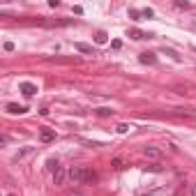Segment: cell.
<instances>
[{
  "mask_svg": "<svg viewBox=\"0 0 196 196\" xmlns=\"http://www.w3.org/2000/svg\"><path fill=\"white\" fill-rule=\"evenodd\" d=\"M69 182L71 185H92V182H97V173L88 166H71Z\"/></svg>",
  "mask_w": 196,
  "mask_h": 196,
  "instance_id": "cell-1",
  "label": "cell"
},
{
  "mask_svg": "<svg viewBox=\"0 0 196 196\" xmlns=\"http://www.w3.org/2000/svg\"><path fill=\"white\" fill-rule=\"evenodd\" d=\"M65 180H69V171H65L63 166L53 171V185H65Z\"/></svg>",
  "mask_w": 196,
  "mask_h": 196,
  "instance_id": "cell-2",
  "label": "cell"
},
{
  "mask_svg": "<svg viewBox=\"0 0 196 196\" xmlns=\"http://www.w3.org/2000/svg\"><path fill=\"white\" fill-rule=\"evenodd\" d=\"M18 90H21L26 97H32V95L37 92V85H35V83H30V81H23V83H18Z\"/></svg>",
  "mask_w": 196,
  "mask_h": 196,
  "instance_id": "cell-3",
  "label": "cell"
},
{
  "mask_svg": "<svg viewBox=\"0 0 196 196\" xmlns=\"http://www.w3.org/2000/svg\"><path fill=\"white\" fill-rule=\"evenodd\" d=\"M143 155H145L148 159H159L161 150H159V148H155V145H148V148H143Z\"/></svg>",
  "mask_w": 196,
  "mask_h": 196,
  "instance_id": "cell-4",
  "label": "cell"
},
{
  "mask_svg": "<svg viewBox=\"0 0 196 196\" xmlns=\"http://www.w3.org/2000/svg\"><path fill=\"white\" fill-rule=\"evenodd\" d=\"M5 108H7V113H14V116H21V113H26V111H28L23 104H14V102H9Z\"/></svg>",
  "mask_w": 196,
  "mask_h": 196,
  "instance_id": "cell-5",
  "label": "cell"
},
{
  "mask_svg": "<svg viewBox=\"0 0 196 196\" xmlns=\"http://www.w3.org/2000/svg\"><path fill=\"white\" fill-rule=\"evenodd\" d=\"M127 37H132V39H145V37H152V35L143 32V30H139V28H129V30H127Z\"/></svg>",
  "mask_w": 196,
  "mask_h": 196,
  "instance_id": "cell-6",
  "label": "cell"
},
{
  "mask_svg": "<svg viewBox=\"0 0 196 196\" xmlns=\"http://www.w3.org/2000/svg\"><path fill=\"white\" fill-rule=\"evenodd\" d=\"M55 139V129H42L39 132V141L42 143H51Z\"/></svg>",
  "mask_w": 196,
  "mask_h": 196,
  "instance_id": "cell-7",
  "label": "cell"
},
{
  "mask_svg": "<svg viewBox=\"0 0 196 196\" xmlns=\"http://www.w3.org/2000/svg\"><path fill=\"white\" fill-rule=\"evenodd\" d=\"M74 49H76V51H81V53L95 55V49H92V46H90V44H83V42H76V44H74Z\"/></svg>",
  "mask_w": 196,
  "mask_h": 196,
  "instance_id": "cell-8",
  "label": "cell"
},
{
  "mask_svg": "<svg viewBox=\"0 0 196 196\" xmlns=\"http://www.w3.org/2000/svg\"><path fill=\"white\" fill-rule=\"evenodd\" d=\"M139 60H141L143 65H155V63H157L155 53H141V55H139Z\"/></svg>",
  "mask_w": 196,
  "mask_h": 196,
  "instance_id": "cell-9",
  "label": "cell"
},
{
  "mask_svg": "<svg viewBox=\"0 0 196 196\" xmlns=\"http://www.w3.org/2000/svg\"><path fill=\"white\" fill-rule=\"evenodd\" d=\"M95 42H97V44H106V42H108V35L104 32V30H97V32H95Z\"/></svg>",
  "mask_w": 196,
  "mask_h": 196,
  "instance_id": "cell-10",
  "label": "cell"
},
{
  "mask_svg": "<svg viewBox=\"0 0 196 196\" xmlns=\"http://www.w3.org/2000/svg\"><path fill=\"white\" fill-rule=\"evenodd\" d=\"M129 16H132L134 21H139V18L143 16V12H139V9H129Z\"/></svg>",
  "mask_w": 196,
  "mask_h": 196,
  "instance_id": "cell-11",
  "label": "cell"
},
{
  "mask_svg": "<svg viewBox=\"0 0 196 196\" xmlns=\"http://www.w3.org/2000/svg\"><path fill=\"white\" fill-rule=\"evenodd\" d=\"M113 111L111 108H97V116H102V118H106V116H111Z\"/></svg>",
  "mask_w": 196,
  "mask_h": 196,
  "instance_id": "cell-12",
  "label": "cell"
},
{
  "mask_svg": "<svg viewBox=\"0 0 196 196\" xmlns=\"http://www.w3.org/2000/svg\"><path fill=\"white\" fill-rule=\"evenodd\" d=\"M145 169H148V171H152V173H159V171H161V166H159V164H148Z\"/></svg>",
  "mask_w": 196,
  "mask_h": 196,
  "instance_id": "cell-13",
  "label": "cell"
},
{
  "mask_svg": "<svg viewBox=\"0 0 196 196\" xmlns=\"http://www.w3.org/2000/svg\"><path fill=\"white\" fill-rule=\"evenodd\" d=\"M46 166H49V169H53V171H58V169H60V166H58V161H55V159H49V161H46Z\"/></svg>",
  "mask_w": 196,
  "mask_h": 196,
  "instance_id": "cell-14",
  "label": "cell"
},
{
  "mask_svg": "<svg viewBox=\"0 0 196 196\" xmlns=\"http://www.w3.org/2000/svg\"><path fill=\"white\" fill-rule=\"evenodd\" d=\"M143 16H145V18H152V16H155V12H152L150 7H145V9H143Z\"/></svg>",
  "mask_w": 196,
  "mask_h": 196,
  "instance_id": "cell-15",
  "label": "cell"
},
{
  "mask_svg": "<svg viewBox=\"0 0 196 196\" xmlns=\"http://www.w3.org/2000/svg\"><path fill=\"white\" fill-rule=\"evenodd\" d=\"M118 132H120V134H127V132H129V125H125V122H122V125H118Z\"/></svg>",
  "mask_w": 196,
  "mask_h": 196,
  "instance_id": "cell-16",
  "label": "cell"
},
{
  "mask_svg": "<svg viewBox=\"0 0 196 196\" xmlns=\"http://www.w3.org/2000/svg\"><path fill=\"white\" fill-rule=\"evenodd\" d=\"M5 51H14V42H5Z\"/></svg>",
  "mask_w": 196,
  "mask_h": 196,
  "instance_id": "cell-17",
  "label": "cell"
},
{
  "mask_svg": "<svg viewBox=\"0 0 196 196\" xmlns=\"http://www.w3.org/2000/svg\"><path fill=\"white\" fill-rule=\"evenodd\" d=\"M111 46H113V49H120V46H122V42H120V39H113V42H111Z\"/></svg>",
  "mask_w": 196,
  "mask_h": 196,
  "instance_id": "cell-18",
  "label": "cell"
},
{
  "mask_svg": "<svg viewBox=\"0 0 196 196\" xmlns=\"http://www.w3.org/2000/svg\"><path fill=\"white\" fill-rule=\"evenodd\" d=\"M192 194H194V196H196V182H194V187H192Z\"/></svg>",
  "mask_w": 196,
  "mask_h": 196,
  "instance_id": "cell-19",
  "label": "cell"
},
{
  "mask_svg": "<svg viewBox=\"0 0 196 196\" xmlns=\"http://www.w3.org/2000/svg\"><path fill=\"white\" fill-rule=\"evenodd\" d=\"M7 196H14V194H7Z\"/></svg>",
  "mask_w": 196,
  "mask_h": 196,
  "instance_id": "cell-20",
  "label": "cell"
}]
</instances>
